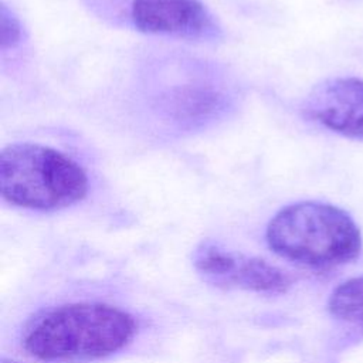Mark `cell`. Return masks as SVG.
I'll list each match as a JSON object with an SVG mask.
<instances>
[{"mask_svg": "<svg viewBox=\"0 0 363 363\" xmlns=\"http://www.w3.org/2000/svg\"><path fill=\"white\" fill-rule=\"evenodd\" d=\"M133 316L101 302L64 303L30 319L21 332L24 352L43 363H78L108 357L136 333Z\"/></svg>", "mask_w": 363, "mask_h": 363, "instance_id": "obj_1", "label": "cell"}, {"mask_svg": "<svg viewBox=\"0 0 363 363\" xmlns=\"http://www.w3.org/2000/svg\"><path fill=\"white\" fill-rule=\"evenodd\" d=\"M265 240L279 257L313 268L346 264L362 250L360 230L345 210L311 200L282 207L269 220Z\"/></svg>", "mask_w": 363, "mask_h": 363, "instance_id": "obj_2", "label": "cell"}, {"mask_svg": "<svg viewBox=\"0 0 363 363\" xmlns=\"http://www.w3.org/2000/svg\"><path fill=\"white\" fill-rule=\"evenodd\" d=\"M0 191L16 207L60 210L85 197L88 177L62 152L40 143L20 142L3 147L0 153Z\"/></svg>", "mask_w": 363, "mask_h": 363, "instance_id": "obj_3", "label": "cell"}, {"mask_svg": "<svg viewBox=\"0 0 363 363\" xmlns=\"http://www.w3.org/2000/svg\"><path fill=\"white\" fill-rule=\"evenodd\" d=\"M303 111L332 132L363 139V79L335 77L322 81L306 96Z\"/></svg>", "mask_w": 363, "mask_h": 363, "instance_id": "obj_4", "label": "cell"}, {"mask_svg": "<svg viewBox=\"0 0 363 363\" xmlns=\"http://www.w3.org/2000/svg\"><path fill=\"white\" fill-rule=\"evenodd\" d=\"M133 26L147 34L213 38L217 26L200 0H132Z\"/></svg>", "mask_w": 363, "mask_h": 363, "instance_id": "obj_5", "label": "cell"}, {"mask_svg": "<svg viewBox=\"0 0 363 363\" xmlns=\"http://www.w3.org/2000/svg\"><path fill=\"white\" fill-rule=\"evenodd\" d=\"M291 286V278L277 265L264 258L241 254L238 268L234 274L231 289L240 288L257 294H285Z\"/></svg>", "mask_w": 363, "mask_h": 363, "instance_id": "obj_6", "label": "cell"}, {"mask_svg": "<svg viewBox=\"0 0 363 363\" xmlns=\"http://www.w3.org/2000/svg\"><path fill=\"white\" fill-rule=\"evenodd\" d=\"M240 258V252L227 250L213 240H206L196 247L193 265L197 274L208 284L221 289H231Z\"/></svg>", "mask_w": 363, "mask_h": 363, "instance_id": "obj_7", "label": "cell"}, {"mask_svg": "<svg viewBox=\"0 0 363 363\" xmlns=\"http://www.w3.org/2000/svg\"><path fill=\"white\" fill-rule=\"evenodd\" d=\"M328 309L337 319L363 323V275L340 282L329 295Z\"/></svg>", "mask_w": 363, "mask_h": 363, "instance_id": "obj_8", "label": "cell"}, {"mask_svg": "<svg viewBox=\"0 0 363 363\" xmlns=\"http://www.w3.org/2000/svg\"><path fill=\"white\" fill-rule=\"evenodd\" d=\"M0 33H1V50L13 48L20 43L21 26L18 18L4 3L0 6Z\"/></svg>", "mask_w": 363, "mask_h": 363, "instance_id": "obj_9", "label": "cell"}, {"mask_svg": "<svg viewBox=\"0 0 363 363\" xmlns=\"http://www.w3.org/2000/svg\"><path fill=\"white\" fill-rule=\"evenodd\" d=\"M1 363H18V362H16V360H13V359H7V357H3V359H1Z\"/></svg>", "mask_w": 363, "mask_h": 363, "instance_id": "obj_10", "label": "cell"}]
</instances>
